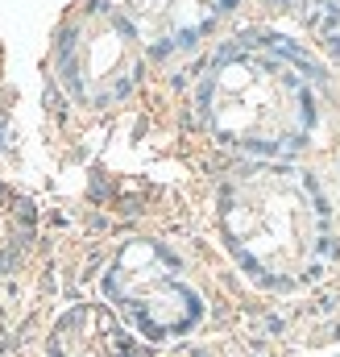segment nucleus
Listing matches in <instances>:
<instances>
[{
	"label": "nucleus",
	"instance_id": "nucleus-5",
	"mask_svg": "<svg viewBox=\"0 0 340 357\" xmlns=\"http://www.w3.org/2000/svg\"><path fill=\"white\" fill-rule=\"evenodd\" d=\"M50 357H137V345L108 307L84 303L59 320L50 337Z\"/></svg>",
	"mask_w": 340,
	"mask_h": 357
},
{
	"label": "nucleus",
	"instance_id": "nucleus-3",
	"mask_svg": "<svg viewBox=\"0 0 340 357\" xmlns=\"http://www.w3.org/2000/svg\"><path fill=\"white\" fill-rule=\"evenodd\" d=\"M104 291L116 312L154 345L191 333L203 316L199 295L158 241H129L104 274Z\"/></svg>",
	"mask_w": 340,
	"mask_h": 357
},
{
	"label": "nucleus",
	"instance_id": "nucleus-1",
	"mask_svg": "<svg viewBox=\"0 0 340 357\" xmlns=\"http://www.w3.org/2000/svg\"><path fill=\"white\" fill-rule=\"evenodd\" d=\"M220 225L237 262L265 287H299L324 266V204L299 171H237L220 191Z\"/></svg>",
	"mask_w": 340,
	"mask_h": 357
},
{
	"label": "nucleus",
	"instance_id": "nucleus-4",
	"mask_svg": "<svg viewBox=\"0 0 340 357\" xmlns=\"http://www.w3.org/2000/svg\"><path fill=\"white\" fill-rule=\"evenodd\" d=\"M137 54H133V33L116 17H95L75 29V38L63 46V79L79 100L104 104L116 100L133 84Z\"/></svg>",
	"mask_w": 340,
	"mask_h": 357
},
{
	"label": "nucleus",
	"instance_id": "nucleus-2",
	"mask_svg": "<svg viewBox=\"0 0 340 357\" xmlns=\"http://www.w3.org/2000/svg\"><path fill=\"white\" fill-rule=\"evenodd\" d=\"M199 108L220 142L257 158H282L316 125V88L286 50L237 46L208 71Z\"/></svg>",
	"mask_w": 340,
	"mask_h": 357
}]
</instances>
